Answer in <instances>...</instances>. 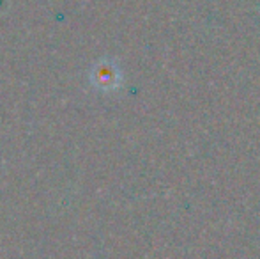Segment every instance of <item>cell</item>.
Here are the masks:
<instances>
[{"mask_svg": "<svg viewBox=\"0 0 260 259\" xmlns=\"http://www.w3.org/2000/svg\"><path fill=\"white\" fill-rule=\"evenodd\" d=\"M90 82L96 89L110 93L120 87L122 76H120V69L113 61L110 59H101L90 69Z\"/></svg>", "mask_w": 260, "mask_h": 259, "instance_id": "6da1fadb", "label": "cell"}]
</instances>
